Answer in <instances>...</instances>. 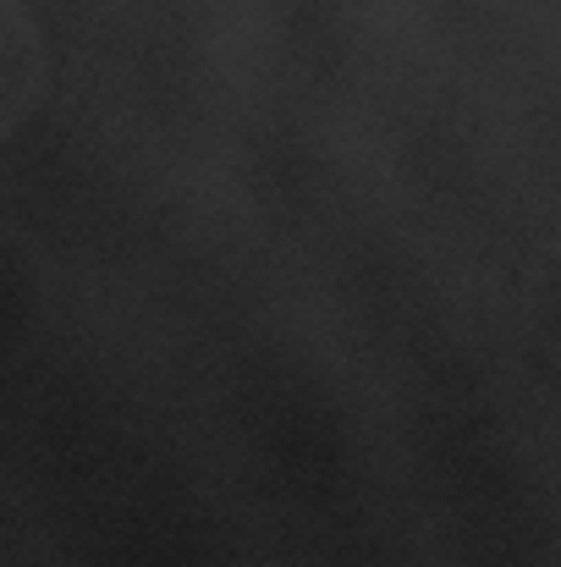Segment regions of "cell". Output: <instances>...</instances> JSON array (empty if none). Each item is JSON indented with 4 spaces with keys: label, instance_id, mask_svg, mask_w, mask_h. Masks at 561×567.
I'll use <instances>...</instances> for the list:
<instances>
[{
    "label": "cell",
    "instance_id": "1",
    "mask_svg": "<svg viewBox=\"0 0 561 567\" xmlns=\"http://www.w3.org/2000/svg\"><path fill=\"white\" fill-rule=\"evenodd\" d=\"M33 72H39V50L28 22L17 17V6L0 0V133L22 116L28 94H33Z\"/></svg>",
    "mask_w": 561,
    "mask_h": 567
}]
</instances>
